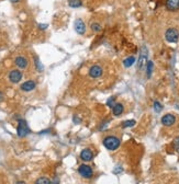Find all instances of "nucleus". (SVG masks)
<instances>
[{"label":"nucleus","mask_w":179,"mask_h":184,"mask_svg":"<svg viewBox=\"0 0 179 184\" xmlns=\"http://www.w3.org/2000/svg\"><path fill=\"white\" fill-rule=\"evenodd\" d=\"M104 145L109 150H116L120 146V139L114 136H108L104 139Z\"/></svg>","instance_id":"1"},{"label":"nucleus","mask_w":179,"mask_h":184,"mask_svg":"<svg viewBox=\"0 0 179 184\" xmlns=\"http://www.w3.org/2000/svg\"><path fill=\"white\" fill-rule=\"evenodd\" d=\"M165 38L169 43H177L179 40V31L175 28H170L165 32Z\"/></svg>","instance_id":"2"},{"label":"nucleus","mask_w":179,"mask_h":184,"mask_svg":"<svg viewBox=\"0 0 179 184\" xmlns=\"http://www.w3.org/2000/svg\"><path fill=\"white\" fill-rule=\"evenodd\" d=\"M147 55H148V52H147V48L145 46H143L141 49V54H140L139 61H137V69L141 70L144 66L147 64Z\"/></svg>","instance_id":"3"},{"label":"nucleus","mask_w":179,"mask_h":184,"mask_svg":"<svg viewBox=\"0 0 179 184\" xmlns=\"http://www.w3.org/2000/svg\"><path fill=\"white\" fill-rule=\"evenodd\" d=\"M78 172L81 177L85 178V179H90L93 174L92 168L87 166V164H81V166L78 168Z\"/></svg>","instance_id":"4"},{"label":"nucleus","mask_w":179,"mask_h":184,"mask_svg":"<svg viewBox=\"0 0 179 184\" xmlns=\"http://www.w3.org/2000/svg\"><path fill=\"white\" fill-rule=\"evenodd\" d=\"M17 131H18L19 137H25L26 136V135L30 133V128L28 127L26 122L23 121V119H20V121H19V125H18V129H17Z\"/></svg>","instance_id":"5"},{"label":"nucleus","mask_w":179,"mask_h":184,"mask_svg":"<svg viewBox=\"0 0 179 184\" xmlns=\"http://www.w3.org/2000/svg\"><path fill=\"white\" fill-rule=\"evenodd\" d=\"M102 73H104V70H102V68H101V66H99V65L91 66L90 69H89V76L93 79H97V78H99V77H101L102 76Z\"/></svg>","instance_id":"6"},{"label":"nucleus","mask_w":179,"mask_h":184,"mask_svg":"<svg viewBox=\"0 0 179 184\" xmlns=\"http://www.w3.org/2000/svg\"><path fill=\"white\" fill-rule=\"evenodd\" d=\"M74 28H75V31L78 33L79 35H83L86 33V24H85V22L81 19H77L75 21Z\"/></svg>","instance_id":"7"},{"label":"nucleus","mask_w":179,"mask_h":184,"mask_svg":"<svg viewBox=\"0 0 179 184\" xmlns=\"http://www.w3.org/2000/svg\"><path fill=\"white\" fill-rule=\"evenodd\" d=\"M175 122H176V116L173 115V114H165L163 117H161V124L164 125V126H172L174 125Z\"/></svg>","instance_id":"8"},{"label":"nucleus","mask_w":179,"mask_h":184,"mask_svg":"<svg viewBox=\"0 0 179 184\" xmlns=\"http://www.w3.org/2000/svg\"><path fill=\"white\" fill-rule=\"evenodd\" d=\"M9 79L12 83H18L22 79V73L19 70H12L9 73Z\"/></svg>","instance_id":"9"},{"label":"nucleus","mask_w":179,"mask_h":184,"mask_svg":"<svg viewBox=\"0 0 179 184\" xmlns=\"http://www.w3.org/2000/svg\"><path fill=\"white\" fill-rule=\"evenodd\" d=\"M166 8L169 11L179 10V0H166Z\"/></svg>","instance_id":"10"},{"label":"nucleus","mask_w":179,"mask_h":184,"mask_svg":"<svg viewBox=\"0 0 179 184\" xmlns=\"http://www.w3.org/2000/svg\"><path fill=\"white\" fill-rule=\"evenodd\" d=\"M92 157H93L92 151L88 148L83 149L80 154V158L83 161H90V160H92Z\"/></svg>","instance_id":"11"},{"label":"nucleus","mask_w":179,"mask_h":184,"mask_svg":"<svg viewBox=\"0 0 179 184\" xmlns=\"http://www.w3.org/2000/svg\"><path fill=\"white\" fill-rule=\"evenodd\" d=\"M14 63H15V65L21 69H25L26 68V66H28V61H26L23 56H18V57L15 58Z\"/></svg>","instance_id":"12"},{"label":"nucleus","mask_w":179,"mask_h":184,"mask_svg":"<svg viewBox=\"0 0 179 184\" xmlns=\"http://www.w3.org/2000/svg\"><path fill=\"white\" fill-rule=\"evenodd\" d=\"M123 111H124V106H123V104H121V103H116L113 108H112V113H113L114 116L122 115Z\"/></svg>","instance_id":"13"},{"label":"nucleus","mask_w":179,"mask_h":184,"mask_svg":"<svg viewBox=\"0 0 179 184\" xmlns=\"http://www.w3.org/2000/svg\"><path fill=\"white\" fill-rule=\"evenodd\" d=\"M35 88V82L32 80H29V81H25L24 83H22L21 84V89H22L23 91H31L33 90V89Z\"/></svg>","instance_id":"14"},{"label":"nucleus","mask_w":179,"mask_h":184,"mask_svg":"<svg viewBox=\"0 0 179 184\" xmlns=\"http://www.w3.org/2000/svg\"><path fill=\"white\" fill-rule=\"evenodd\" d=\"M153 69H154V64L152 61H148L146 64V75H147V78H151L152 77V73H153Z\"/></svg>","instance_id":"15"},{"label":"nucleus","mask_w":179,"mask_h":184,"mask_svg":"<svg viewBox=\"0 0 179 184\" xmlns=\"http://www.w3.org/2000/svg\"><path fill=\"white\" fill-rule=\"evenodd\" d=\"M135 63V57L134 56H130V57H126L125 59L123 61V65L124 67H126V68H129V67H131L133 64Z\"/></svg>","instance_id":"16"},{"label":"nucleus","mask_w":179,"mask_h":184,"mask_svg":"<svg viewBox=\"0 0 179 184\" xmlns=\"http://www.w3.org/2000/svg\"><path fill=\"white\" fill-rule=\"evenodd\" d=\"M68 5L71 8H78L83 5L81 0H68Z\"/></svg>","instance_id":"17"},{"label":"nucleus","mask_w":179,"mask_h":184,"mask_svg":"<svg viewBox=\"0 0 179 184\" xmlns=\"http://www.w3.org/2000/svg\"><path fill=\"white\" fill-rule=\"evenodd\" d=\"M135 125V121L134 119H130V121H124L122 123V128H129V127H133Z\"/></svg>","instance_id":"18"},{"label":"nucleus","mask_w":179,"mask_h":184,"mask_svg":"<svg viewBox=\"0 0 179 184\" xmlns=\"http://www.w3.org/2000/svg\"><path fill=\"white\" fill-rule=\"evenodd\" d=\"M90 28H91V30H92L93 32H100V31L102 30V26H101L100 24H99V23H97V22L91 23Z\"/></svg>","instance_id":"19"},{"label":"nucleus","mask_w":179,"mask_h":184,"mask_svg":"<svg viewBox=\"0 0 179 184\" xmlns=\"http://www.w3.org/2000/svg\"><path fill=\"white\" fill-rule=\"evenodd\" d=\"M35 184H52V182L47 178H40L35 181Z\"/></svg>","instance_id":"20"},{"label":"nucleus","mask_w":179,"mask_h":184,"mask_svg":"<svg viewBox=\"0 0 179 184\" xmlns=\"http://www.w3.org/2000/svg\"><path fill=\"white\" fill-rule=\"evenodd\" d=\"M34 61H35V67H36V69H38L39 71H43V70H44V67H43V65L41 64L40 59H39L38 57H34Z\"/></svg>","instance_id":"21"},{"label":"nucleus","mask_w":179,"mask_h":184,"mask_svg":"<svg viewBox=\"0 0 179 184\" xmlns=\"http://www.w3.org/2000/svg\"><path fill=\"white\" fill-rule=\"evenodd\" d=\"M154 110H155V112H156V113H159V112L163 110V105H161L158 101H155L154 102Z\"/></svg>","instance_id":"22"},{"label":"nucleus","mask_w":179,"mask_h":184,"mask_svg":"<svg viewBox=\"0 0 179 184\" xmlns=\"http://www.w3.org/2000/svg\"><path fill=\"white\" fill-rule=\"evenodd\" d=\"M114 101H116V98L114 96H111V98L108 99V101H107V105L109 106V108H113L114 106Z\"/></svg>","instance_id":"23"},{"label":"nucleus","mask_w":179,"mask_h":184,"mask_svg":"<svg viewBox=\"0 0 179 184\" xmlns=\"http://www.w3.org/2000/svg\"><path fill=\"white\" fill-rule=\"evenodd\" d=\"M47 24H40V25H39V28L41 29V30H45V29H47Z\"/></svg>","instance_id":"24"},{"label":"nucleus","mask_w":179,"mask_h":184,"mask_svg":"<svg viewBox=\"0 0 179 184\" xmlns=\"http://www.w3.org/2000/svg\"><path fill=\"white\" fill-rule=\"evenodd\" d=\"M3 100V94H2V92H0V102L2 101Z\"/></svg>","instance_id":"25"},{"label":"nucleus","mask_w":179,"mask_h":184,"mask_svg":"<svg viewBox=\"0 0 179 184\" xmlns=\"http://www.w3.org/2000/svg\"><path fill=\"white\" fill-rule=\"evenodd\" d=\"M10 1H11V2H12V3H15V2H18L19 0H10Z\"/></svg>","instance_id":"26"},{"label":"nucleus","mask_w":179,"mask_h":184,"mask_svg":"<svg viewBox=\"0 0 179 184\" xmlns=\"http://www.w3.org/2000/svg\"><path fill=\"white\" fill-rule=\"evenodd\" d=\"M176 149H177V152H178V154H179V145H177Z\"/></svg>","instance_id":"27"},{"label":"nucleus","mask_w":179,"mask_h":184,"mask_svg":"<svg viewBox=\"0 0 179 184\" xmlns=\"http://www.w3.org/2000/svg\"><path fill=\"white\" fill-rule=\"evenodd\" d=\"M17 184H25V183H24V182H22V181H19Z\"/></svg>","instance_id":"28"},{"label":"nucleus","mask_w":179,"mask_h":184,"mask_svg":"<svg viewBox=\"0 0 179 184\" xmlns=\"http://www.w3.org/2000/svg\"><path fill=\"white\" fill-rule=\"evenodd\" d=\"M54 184H57V181H56V182H55V183H54Z\"/></svg>","instance_id":"29"}]
</instances>
